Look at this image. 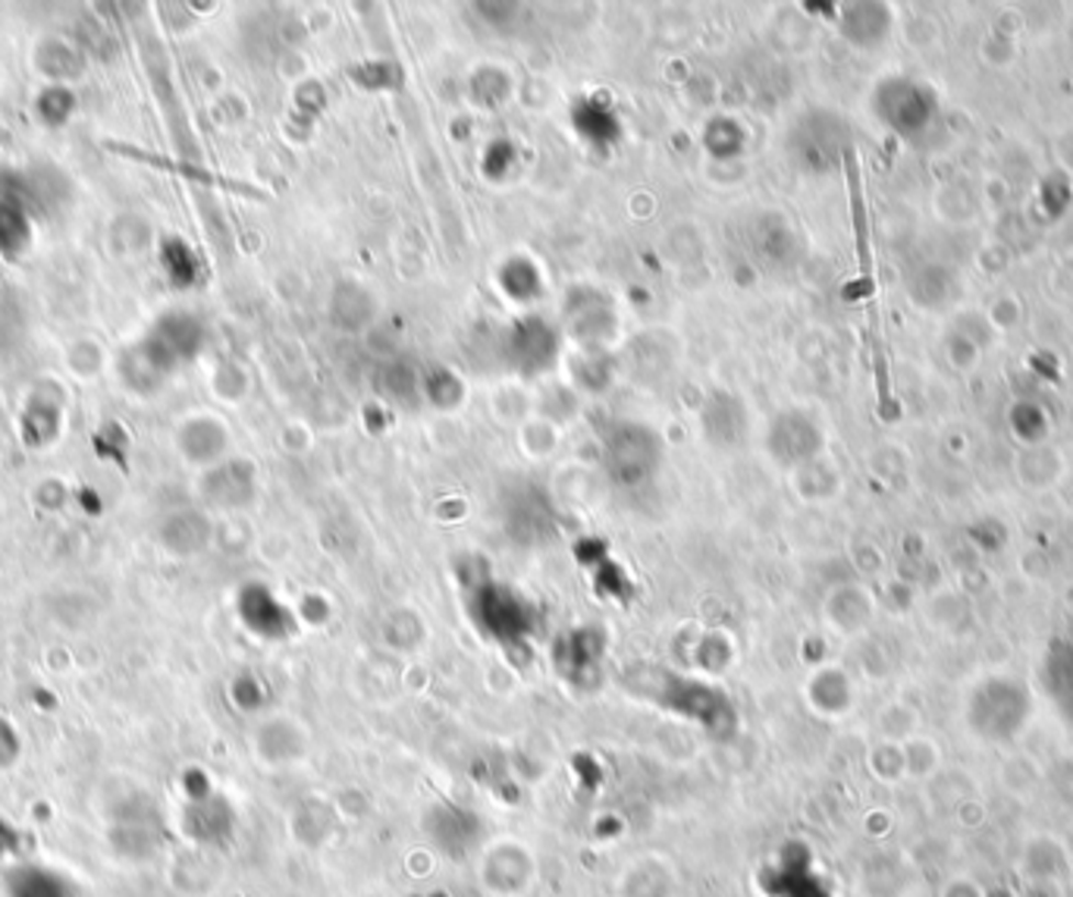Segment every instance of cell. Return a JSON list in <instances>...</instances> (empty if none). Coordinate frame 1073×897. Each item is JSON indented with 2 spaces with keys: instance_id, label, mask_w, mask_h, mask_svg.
<instances>
[{
  "instance_id": "obj_1",
  "label": "cell",
  "mask_w": 1073,
  "mask_h": 897,
  "mask_svg": "<svg viewBox=\"0 0 1073 897\" xmlns=\"http://www.w3.org/2000/svg\"><path fill=\"white\" fill-rule=\"evenodd\" d=\"M845 167H848V182H851V204H854V220H857V248H860V264L863 273H873V255H870V242H867V211H863V195H860V170H857L854 152H845Z\"/></svg>"
}]
</instances>
